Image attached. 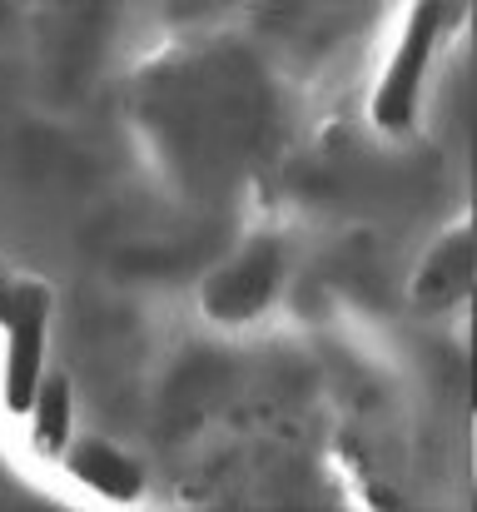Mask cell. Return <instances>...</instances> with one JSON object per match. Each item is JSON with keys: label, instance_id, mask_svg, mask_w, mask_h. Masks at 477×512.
<instances>
[{"label": "cell", "instance_id": "obj_1", "mask_svg": "<svg viewBox=\"0 0 477 512\" xmlns=\"http://www.w3.org/2000/svg\"><path fill=\"white\" fill-rule=\"evenodd\" d=\"M448 20H453V10L438 5V0L408 5L403 30H398V45H393V55L383 65V80L373 90V125L383 135H408L418 125L423 85H428V70H433V55L443 45Z\"/></svg>", "mask_w": 477, "mask_h": 512}, {"label": "cell", "instance_id": "obj_2", "mask_svg": "<svg viewBox=\"0 0 477 512\" xmlns=\"http://www.w3.org/2000/svg\"><path fill=\"white\" fill-rule=\"evenodd\" d=\"M45 343H50V289L40 279H20L15 294V314L5 324V368H0V388H5V408L15 418H25L45 368Z\"/></svg>", "mask_w": 477, "mask_h": 512}, {"label": "cell", "instance_id": "obj_3", "mask_svg": "<svg viewBox=\"0 0 477 512\" xmlns=\"http://www.w3.org/2000/svg\"><path fill=\"white\" fill-rule=\"evenodd\" d=\"M279 274H284V249L279 239H254L244 244L209 284H204V309L224 324H239V319H254L259 309H269L274 289H279Z\"/></svg>", "mask_w": 477, "mask_h": 512}, {"label": "cell", "instance_id": "obj_4", "mask_svg": "<svg viewBox=\"0 0 477 512\" xmlns=\"http://www.w3.org/2000/svg\"><path fill=\"white\" fill-rule=\"evenodd\" d=\"M60 463H65V473L80 488H90L105 503H120L125 508V503H140L145 498V468H140V458L125 453V448H115L110 438H80V443H70V453Z\"/></svg>", "mask_w": 477, "mask_h": 512}, {"label": "cell", "instance_id": "obj_5", "mask_svg": "<svg viewBox=\"0 0 477 512\" xmlns=\"http://www.w3.org/2000/svg\"><path fill=\"white\" fill-rule=\"evenodd\" d=\"M25 428H30V443L35 453L45 458H65L70 443H75V388L60 368H50L25 408Z\"/></svg>", "mask_w": 477, "mask_h": 512}, {"label": "cell", "instance_id": "obj_6", "mask_svg": "<svg viewBox=\"0 0 477 512\" xmlns=\"http://www.w3.org/2000/svg\"><path fill=\"white\" fill-rule=\"evenodd\" d=\"M15 294H20V279H10V274L0 269V329H5L10 314H15Z\"/></svg>", "mask_w": 477, "mask_h": 512}]
</instances>
